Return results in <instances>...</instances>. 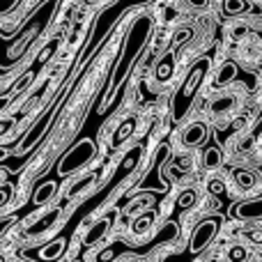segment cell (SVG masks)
<instances>
[{"mask_svg":"<svg viewBox=\"0 0 262 262\" xmlns=\"http://www.w3.org/2000/svg\"><path fill=\"white\" fill-rule=\"evenodd\" d=\"M228 9L235 12V9H244V3L242 0H228Z\"/></svg>","mask_w":262,"mask_h":262,"instance_id":"cell-18","label":"cell"},{"mask_svg":"<svg viewBox=\"0 0 262 262\" xmlns=\"http://www.w3.org/2000/svg\"><path fill=\"white\" fill-rule=\"evenodd\" d=\"M235 64H223V69L219 72V76H216V83H226V81H230L232 76H235Z\"/></svg>","mask_w":262,"mask_h":262,"instance_id":"cell-13","label":"cell"},{"mask_svg":"<svg viewBox=\"0 0 262 262\" xmlns=\"http://www.w3.org/2000/svg\"><path fill=\"white\" fill-rule=\"evenodd\" d=\"M64 246H67L64 237H58L55 242H49V244H46L44 249L37 253V258H39L41 262H53V260H58L60 255L64 253Z\"/></svg>","mask_w":262,"mask_h":262,"instance_id":"cell-3","label":"cell"},{"mask_svg":"<svg viewBox=\"0 0 262 262\" xmlns=\"http://www.w3.org/2000/svg\"><path fill=\"white\" fill-rule=\"evenodd\" d=\"M88 3H101V0H88Z\"/></svg>","mask_w":262,"mask_h":262,"instance_id":"cell-19","label":"cell"},{"mask_svg":"<svg viewBox=\"0 0 262 262\" xmlns=\"http://www.w3.org/2000/svg\"><path fill=\"white\" fill-rule=\"evenodd\" d=\"M172 72H175V58H172V53H168L166 58H161V62L157 64V78L161 83L170 81Z\"/></svg>","mask_w":262,"mask_h":262,"instance_id":"cell-5","label":"cell"},{"mask_svg":"<svg viewBox=\"0 0 262 262\" xmlns=\"http://www.w3.org/2000/svg\"><path fill=\"white\" fill-rule=\"evenodd\" d=\"M235 184L239 186L242 191H249V189H253V186L258 184V177H255L253 172H249V170H235Z\"/></svg>","mask_w":262,"mask_h":262,"instance_id":"cell-6","label":"cell"},{"mask_svg":"<svg viewBox=\"0 0 262 262\" xmlns=\"http://www.w3.org/2000/svg\"><path fill=\"white\" fill-rule=\"evenodd\" d=\"M205 136H207V131H205V124L195 122V124H191V127L186 129L184 134H182V143L189 145V147H195V145H200L205 140Z\"/></svg>","mask_w":262,"mask_h":262,"instance_id":"cell-4","label":"cell"},{"mask_svg":"<svg viewBox=\"0 0 262 262\" xmlns=\"http://www.w3.org/2000/svg\"><path fill=\"white\" fill-rule=\"evenodd\" d=\"M237 216H242V219H258L262 216V200L260 203H246V205H242V207H237Z\"/></svg>","mask_w":262,"mask_h":262,"instance_id":"cell-8","label":"cell"},{"mask_svg":"<svg viewBox=\"0 0 262 262\" xmlns=\"http://www.w3.org/2000/svg\"><path fill=\"white\" fill-rule=\"evenodd\" d=\"M152 223H154V212H145L134 221L131 230H134V235H145V232L152 228Z\"/></svg>","mask_w":262,"mask_h":262,"instance_id":"cell-7","label":"cell"},{"mask_svg":"<svg viewBox=\"0 0 262 262\" xmlns=\"http://www.w3.org/2000/svg\"><path fill=\"white\" fill-rule=\"evenodd\" d=\"M209 193H214V195H223L226 193V186H223V182L221 180H209Z\"/></svg>","mask_w":262,"mask_h":262,"instance_id":"cell-16","label":"cell"},{"mask_svg":"<svg viewBox=\"0 0 262 262\" xmlns=\"http://www.w3.org/2000/svg\"><path fill=\"white\" fill-rule=\"evenodd\" d=\"M219 163H221V152H219V149H209V152L205 154V166L214 168V166H219Z\"/></svg>","mask_w":262,"mask_h":262,"instance_id":"cell-14","label":"cell"},{"mask_svg":"<svg viewBox=\"0 0 262 262\" xmlns=\"http://www.w3.org/2000/svg\"><path fill=\"white\" fill-rule=\"evenodd\" d=\"M249 260V251L242 244H232L228 249V262H246Z\"/></svg>","mask_w":262,"mask_h":262,"instance_id":"cell-10","label":"cell"},{"mask_svg":"<svg viewBox=\"0 0 262 262\" xmlns=\"http://www.w3.org/2000/svg\"><path fill=\"white\" fill-rule=\"evenodd\" d=\"M193 203H195V193H193V191H182V193H180V200H177V205H180L182 209H189Z\"/></svg>","mask_w":262,"mask_h":262,"instance_id":"cell-12","label":"cell"},{"mask_svg":"<svg viewBox=\"0 0 262 262\" xmlns=\"http://www.w3.org/2000/svg\"><path fill=\"white\" fill-rule=\"evenodd\" d=\"M232 101H235V99H232V97H223V99H216V101H214V104H212V113H214V115H219V113H226V111L230 108V104H232Z\"/></svg>","mask_w":262,"mask_h":262,"instance_id":"cell-11","label":"cell"},{"mask_svg":"<svg viewBox=\"0 0 262 262\" xmlns=\"http://www.w3.org/2000/svg\"><path fill=\"white\" fill-rule=\"evenodd\" d=\"M246 237H249L253 244H262V230H251V232H246Z\"/></svg>","mask_w":262,"mask_h":262,"instance_id":"cell-17","label":"cell"},{"mask_svg":"<svg viewBox=\"0 0 262 262\" xmlns=\"http://www.w3.org/2000/svg\"><path fill=\"white\" fill-rule=\"evenodd\" d=\"M131 131H134V120H127V122H124V127H122V129H120V131H118V134H115L113 143H115V145H118V143H120V140H122V138H124V136H127V134H131Z\"/></svg>","mask_w":262,"mask_h":262,"instance_id":"cell-15","label":"cell"},{"mask_svg":"<svg viewBox=\"0 0 262 262\" xmlns=\"http://www.w3.org/2000/svg\"><path fill=\"white\" fill-rule=\"evenodd\" d=\"M111 223H113V216H106V219H101V221H97L95 226L88 230V235H85V246H95L97 242H101L104 239V235L108 232V228H111Z\"/></svg>","mask_w":262,"mask_h":262,"instance_id":"cell-2","label":"cell"},{"mask_svg":"<svg viewBox=\"0 0 262 262\" xmlns=\"http://www.w3.org/2000/svg\"><path fill=\"white\" fill-rule=\"evenodd\" d=\"M55 189H58V186H55V182H46L44 186H39V189L35 191V203H37V205L46 203V200H49L51 195L55 193Z\"/></svg>","mask_w":262,"mask_h":262,"instance_id":"cell-9","label":"cell"},{"mask_svg":"<svg viewBox=\"0 0 262 262\" xmlns=\"http://www.w3.org/2000/svg\"><path fill=\"white\" fill-rule=\"evenodd\" d=\"M216 232H219V219H205V221L193 230V235H191L186 255H189V258H193V255L203 253V251L209 246V242L216 237Z\"/></svg>","mask_w":262,"mask_h":262,"instance_id":"cell-1","label":"cell"}]
</instances>
